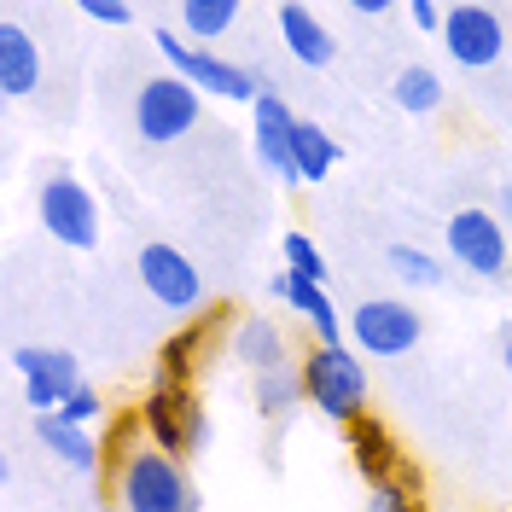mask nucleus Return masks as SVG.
Here are the masks:
<instances>
[{"label": "nucleus", "mask_w": 512, "mask_h": 512, "mask_svg": "<svg viewBox=\"0 0 512 512\" xmlns=\"http://www.w3.org/2000/svg\"><path fill=\"white\" fill-rule=\"evenodd\" d=\"M390 99H396L408 117H431V111L443 105V76H437L431 64H402L396 82H390Z\"/></svg>", "instance_id": "22"}, {"label": "nucleus", "mask_w": 512, "mask_h": 512, "mask_svg": "<svg viewBox=\"0 0 512 512\" xmlns=\"http://www.w3.org/2000/svg\"><path fill=\"white\" fill-rule=\"evenodd\" d=\"M41 88V47L30 41L24 24H0V94L6 99H24Z\"/></svg>", "instance_id": "16"}, {"label": "nucleus", "mask_w": 512, "mask_h": 512, "mask_svg": "<svg viewBox=\"0 0 512 512\" xmlns=\"http://www.w3.org/2000/svg\"><path fill=\"white\" fill-rule=\"evenodd\" d=\"M251 402H256V414L262 419H286L297 402H309L303 396V367H274V373H256L251 379Z\"/></svg>", "instance_id": "20"}, {"label": "nucleus", "mask_w": 512, "mask_h": 512, "mask_svg": "<svg viewBox=\"0 0 512 512\" xmlns=\"http://www.w3.org/2000/svg\"><path fill=\"white\" fill-rule=\"evenodd\" d=\"M152 41H158V53L169 59V76L192 82L198 94H216V99H227V105H256V99L268 94L245 64L222 59V53H210V47H192V41H181L175 30H158Z\"/></svg>", "instance_id": "3"}, {"label": "nucleus", "mask_w": 512, "mask_h": 512, "mask_svg": "<svg viewBox=\"0 0 512 512\" xmlns=\"http://www.w3.org/2000/svg\"><path fill=\"white\" fill-rule=\"evenodd\" d=\"M251 117H256V134H251L256 163H262L280 187H303V181H297V158H291V140H297V123H303V117H291V105L280 94H262L251 105Z\"/></svg>", "instance_id": "12"}, {"label": "nucleus", "mask_w": 512, "mask_h": 512, "mask_svg": "<svg viewBox=\"0 0 512 512\" xmlns=\"http://www.w3.org/2000/svg\"><path fill=\"white\" fill-rule=\"evenodd\" d=\"M35 216H41V227L59 239V245H70V251H94L99 245V198L76 175H47L41 187H35Z\"/></svg>", "instance_id": "7"}, {"label": "nucleus", "mask_w": 512, "mask_h": 512, "mask_svg": "<svg viewBox=\"0 0 512 512\" xmlns=\"http://www.w3.org/2000/svg\"><path fill=\"white\" fill-rule=\"evenodd\" d=\"M134 274H140V286L152 303H163L169 315H198L204 309V274H198V262L187 251H175V245H146L140 262H134Z\"/></svg>", "instance_id": "8"}, {"label": "nucleus", "mask_w": 512, "mask_h": 512, "mask_svg": "<svg viewBox=\"0 0 512 512\" xmlns=\"http://www.w3.org/2000/svg\"><path fill=\"white\" fill-rule=\"evenodd\" d=\"M111 495L123 512H198L187 466L163 448H128L111 466Z\"/></svg>", "instance_id": "1"}, {"label": "nucleus", "mask_w": 512, "mask_h": 512, "mask_svg": "<svg viewBox=\"0 0 512 512\" xmlns=\"http://www.w3.org/2000/svg\"><path fill=\"white\" fill-rule=\"evenodd\" d=\"M297 367H303V396L309 408H320V419L350 431L367 414V361L350 344H315Z\"/></svg>", "instance_id": "2"}, {"label": "nucleus", "mask_w": 512, "mask_h": 512, "mask_svg": "<svg viewBox=\"0 0 512 512\" xmlns=\"http://www.w3.org/2000/svg\"><path fill=\"white\" fill-rule=\"evenodd\" d=\"M443 24H448V6H437V0H414V30H425V35L443 41Z\"/></svg>", "instance_id": "29"}, {"label": "nucleus", "mask_w": 512, "mask_h": 512, "mask_svg": "<svg viewBox=\"0 0 512 512\" xmlns=\"http://www.w3.org/2000/svg\"><path fill=\"white\" fill-rule=\"evenodd\" d=\"M210 338H216V320H192V326H181L158 355V384H192L198 361H204V350H210Z\"/></svg>", "instance_id": "19"}, {"label": "nucleus", "mask_w": 512, "mask_h": 512, "mask_svg": "<svg viewBox=\"0 0 512 512\" xmlns=\"http://www.w3.org/2000/svg\"><path fill=\"white\" fill-rule=\"evenodd\" d=\"M390 268H396L408 286H419V291L443 286V262H437L431 251H419V245H390Z\"/></svg>", "instance_id": "24"}, {"label": "nucleus", "mask_w": 512, "mask_h": 512, "mask_svg": "<svg viewBox=\"0 0 512 512\" xmlns=\"http://www.w3.org/2000/svg\"><path fill=\"white\" fill-rule=\"evenodd\" d=\"M344 437H350V460H355V472L367 478V489H373V483H390V478H408V460H402V448H396V437H390L384 419L361 414Z\"/></svg>", "instance_id": "13"}, {"label": "nucleus", "mask_w": 512, "mask_h": 512, "mask_svg": "<svg viewBox=\"0 0 512 512\" xmlns=\"http://www.w3.org/2000/svg\"><path fill=\"white\" fill-rule=\"evenodd\" d=\"M495 216H501V222L512 227V181H507V187H501V198H495Z\"/></svg>", "instance_id": "31"}, {"label": "nucleus", "mask_w": 512, "mask_h": 512, "mask_svg": "<svg viewBox=\"0 0 512 512\" xmlns=\"http://www.w3.org/2000/svg\"><path fill=\"white\" fill-rule=\"evenodd\" d=\"M239 24V0H181V30L204 47V41H222Z\"/></svg>", "instance_id": "23"}, {"label": "nucleus", "mask_w": 512, "mask_h": 512, "mask_svg": "<svg viewBox=\"0 0 512 512\" xmlns=\"http://www.w3.org/2000/svg\"><path fill=\"white\" fill-rule=\"evenodd\" d=\"M280 35H286V53L297 64H309V70H326V64L338 59V35L320 24V12H309V6H297V0H286L280 12Z\"/></svg>", "instance_id": "15"}, {"label": "nucleus", "mask_w": 512, "mask_h": 512, "mask_svg": "<svg viewBox=\"0 0 512 512\" xmlns=\"http://www.w3.org/2000/svg\"><path fill=\"white\" fill-rule=\"evenodd\" d=\"M367 512H425L419 507V478H390L367 489Z\"/></svg>", "instance_id": "26"}, {"label": "nucleus", "mask_w": 512, "mask_h": 512, "mask_svg": "<svg viewBox=\"0 0 512 512\" xmlns=\"http://www.w3.org/2000/svg\"><path fill=\"white\" fill-rule=\"evenodd\" d=\"M99 414H105V396H99L94 384H82V390H76V396H70V402L59 408V419H70V425H82V431H94V425H99Z\"/></svg>", "instance_id": "27"}, {"label": "nucleus", "mask_w": 512, "mask_h": 512, "mask_svg": "<svg viewBox=\"0 0 512 512\" xmlns=\"http://www.w3.org/2000/svg\"><path fill=\"white\" fill-rule=\"evenodd\" d=\"M501 361H507V379H512V326H501Z\"/></svg>", "instance_id": "32"}, {"label": "nucleus", "mask_w": 512, "mask_h": 512, "mask_svg": "<svg viewBox=\"0 0 512 512\" xmlns=\"http://www.w3.org/2000/svg\"><path fill=\"white\" fill-rule=\"evenodd\" d=\"M82 18H88V24H128L134 6H128V0H82Z\"/></svg>", "instance_id": "28"}, {"label": "nucleus", "mask_w": 512, "mask_h": 512, "mask_svg": "<svg viewBox=\"0 0 512 512\" xmlns=\"http://www.w3.org/2000/svg\"><path fill=\"white\" fill-rule=\"evenodd\" d=\"M280 251H286V268L297 274V280L326 286V256H320V245L309 239V233H286V239H280Z\"/></svg>", "instance_id": "25"}, {"label": "nucleus", "mask_w": 512, "mask_h": 512, "mask_svg": "<svg viewBox=\"0 0 512 512\" xmlns=\"http://www.w3.org/2000/svg\"><path fill=\"white\" fill-rule=\"evenodd\" d=\"M291 158H297V181L309 187V181H326L332 169H338V140L326 134L320 123H297V140H291Z\"/></svg>", "instance_id": "21"}, {"label": "nucleus", "mask_w": 512, "mask_h": 512, "mask_svg": "<svg viewBox=\"0 0 512 512\" xmlns=\"http://www.w3.org/2000/svg\"><path fill=\"white\" fill-rule=\"evenodd\" d=\"M140 431L152 437V448L175 454V460H187L210 443V419L198 408L192 384H152L146 402H140Z\"/></svg>", "instance_id": "4"}, {"label": "nucleus", "mask_w": 512, "mask_h": 512, "mask_svg": "<svg viewBox=\"0 0 512 512\" xmlns=\"http://www.w3.org/2000/svg\"><path fill=\"white\" fill-rule=\"evenodd\" d=\"M233 361L251 367V379L256 373L286 367V332H280L274 320H262V315H245L239 326H233Z\"/></svg>", "instance_id": "18"}, {"label": "nucleus", "mask_w": 512, "mask_h": 512, "mask_svg": "<svg viewBox=\"0 0 512 512\" xmlns=\"http://www.w3.org/2000/svg\"><path fill=\"white\" fill-rule=\"evenodd\" d=\"M425 338V315H419L414 303H402V297H367L361 309L350 315V350L367 361H396V355H408Z\"/></svg>", "instance_id": "6"}, {"label": "nucleus", "mask_w": 512, "mask_h": 512, "mask_svg": "<svg viewBox=\"0 0 512 512\" xmlns=\"http://www.w3.org/2000/svg\"><path fill=\"white\" fill-rule=\"evenodd\" d=\"M268 297H280V303H291L297 315L315 326L320 344H344L350 338V320L332 309V297H326V286H315V280H297V274H268Z\"/></svg>", "instance_id": "14"}, {"label": "nucleus", "mask_w": 512, "mask_h": 512, "mask_svg": "<svg viewBox=\"0 0 512 512\" xmlns=\"http://www.w3.org/2000/svg\"><path fill=\"white\" fill-rule=\"evenodd\" d=\"M443 47L460 70H489V64L507 53V24L495 6L483 0H466V6H448V24H443Z\"/></svg>", "instance_id": "10"}, {"label": "nucleus", "mask_w": 512, "mask_h": 512, "mask_svg": "<svg viewBox=\"0 0 512 512\" xmlns=\"http://www.w3.org/2000/svg\"><path fill=\"white\" fill-rule=\"evenodd\" d=\"M355 18H390V0H350Z\"/></svg>", "instance_id": "30"}, {"label": "nucleus", "mask_w": 512, "mask_h": 512, "mask_svg": "<svg viewBox=\"0 0 512 512\" xmlns=\"http://www.w3.org/2000/svg\"><path fill=\"white\" fill-rule=\"evenodd\" d=\"M443 239H448V256L466 274H478V280H501L507 274V222L495 210H454Z\"/></svg>", "instance_id": "9"}, {"label": "nucleus", "mask_w": 512, "mask_h": 512, "mask_svg": "<svg viewBox=\"0 0 512 512\" xmlns=\"http://www.w3.org/2000/svg\"><path fill=\"white\" fill-rule=\"evenodd\" d=\"M35 437H41V448H47L53 460H64L70 472H94L99 454H105L94 431H82V425H70V419H59V414H35Z\"/></svg>", "instance_id": "17"}, {"label": "nucleus", "mask_w": 512, "mask_h": 512, "mask_svg": "<svg viewBox=\"0 0 512 512\" xmlns=\"http://www.w3.org/2000/svg\"><path fill=\"white\" fill-rule=\"evenodd\" d=\"M198 117H204V94L181 76H152L134 94V134L146 146H175L181 134L198 128Z\"/></svg>", "instance_id": "5"}, {"label": "nucleus", "mask_w": 512, "mask_h": 512, "mask_svg": "<svg viewBox=\"0 0 512 512\" xmlns=\"http://www.w3.org/2000/svg\"><path fill=\"white\" fill-rule=\"evenodd\" d=\"M12 367L24 373V402L35 414H59L64 402L82 390V361L70 350H35V344H18L12 350Z\"/></svg>", "instance_id": "11"}]
</instances>
